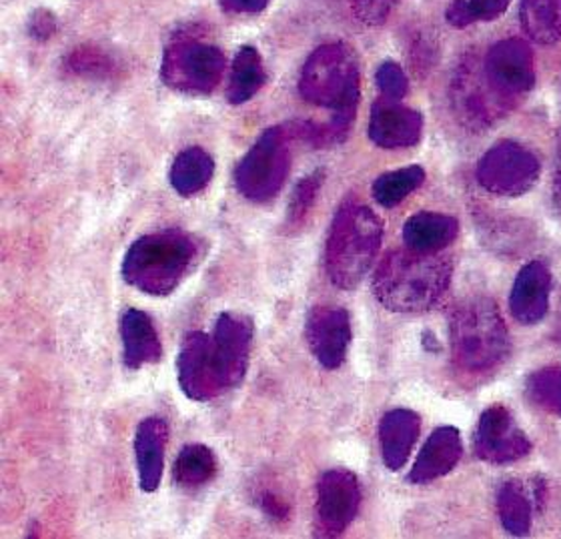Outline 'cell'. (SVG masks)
Instances as JSON below:
<instances>
[{
    "label": "cell",
    "mask_w": 561,
    "mask_h": 539,
    "mask_svg": "<svg viewBox=\"0 0 561 539\" xmlns=\"http://www.w3.org/2000/svg\"><path fill=\"white\" fill-rule=\"evenodd\" d=\"M299 93L307 103L329 108L333 117L325 127L311 130L317 142H340L355 118L359 103V67L350 47L323 45L305 62Z\"/></svg>",
    "instance_id": "cell-1"
},
{
    "label": "cell",
    "mask_w": 561,
    "mask_h": 539,
    "mask_svg": "<svg viewBox=\"0 0 561 539\" xmlns=\"http://www.w3.org/2000/svg\"><path fill=\"white\" fill-rule=\"evenodd\" d=\"M451 265L435 253L393 251L375 271L374 294L381 306L398 313H420L444 297Z\"/></svg>",
    "instance_id": "cell-2"
},
{
    "label": "cell",
    "mask_w": 561,
    "mask_h": 539,
    "mask_svg": "<svg viewBox=\"0 0 561 539\" xmlns=\"http://www.w3.org/2000/svg\"><path fill=\"white\" fill-rule=\"evenodd\" d=\"M197 255L193 237L179 229L145 234L123 259V279L140 294L164 297L173 294Z\"/></svg>",
    "instance_id": "cell-3"
},
{
    "label": "cell",
    "mask_w": 561,
    "mask_h": 539,
    "mask_svg": "<svg viewBox=\"0 0 561 539\" xmlns=\"http://www.w3.org/2000/svg\"><path fill=\"white\" fill-rule=\"evenodd\" d=\"M383 241V225L363 205L343 207L331 225L325 270L340 289H355L371 270Z\"/></svg>",
    "instance_id": "cell-4"
},
{
    "label": "cell",
    "mask_w": 561,
    "mask_h": 539,
    "mask_svg": "<svg viewBox=\"0 0 561 539\" xmlns=\"http://www.w3.org/2000/svg\"><path fill=\"white\" fill-rule=\"evenodd\" d=\"M449 333L456 364L471 374L495 367L510 347L502 313L485 297L469 299L457 307Z\"/></svg>",
    "instance_id": "cell-5"
},
{
    "label": "cell",
    "mask_w": 561,
    "mask_h": 539,
    "mask_svg": "<svg viewBox=\"0 0 561 539\" xmlns=\"http://www.w3.org/2000/svg\"><path fill=\"white\" fill-rule=\"evenodd\" d=\"M291 153L280 127L263 130L234 171L237 191L253 203H267L279 193L289 175Z\"/></svg>",
    "instance_id": "cell-6"
},
{
    "label": "cell",
    "mask_w": 561,
    "mask_h": 539,
    "mask_svg": "<svg viewBox=\"0 0 561 539\" xmlns=\"http://www.w3.org/2000/svg\"><path fill=\"white\" fill-rule=\"evenodd\" d=\"M227 59L221 48L193 38H179L164 48L163 82L176 93L209 94L219 87Z\"/></svg>",
    "instance_id": "cell-7"
},
{
    "label": "cell",
    "mask_w": 561,
    "mask_h": 539,
    "mask_svg": "<svg viewBox=\"0 0 561 539\" xmlns=\"http://www.w3.org/2000/svg\"><path fill=\"white\" fill-rule=\"evenodd\" d=\"M538 157L517 142H497L478 164L481 187L502 197L524 195L538 183Z\"/></svg>",
    "instance_id": "cell-8"
},
{
    "label": "cell",
    "mask_w": 561,
    "mask_h": 539,
    "mask_svg": "<svg viewBox=\"0 0 561 539\" xmlns=\"http://www.w3.org/2000/svg\"><path fill=\"white\" fill-rule=\"evenodd\" d=\"M176 376L183 393L193 401H210L229 389L213 335L203 331L188 333L176 357Z\"/></svg>",
    "instance_id": "cell-9"
},
{
    "label": "cell",
    "mask_w": 561,
    "mask_h": 539,
    "mask_svg": "<svg viewBox=\"0 0 561 539\" xmlns=\"http://www.w3.org/2000/svg\"><path fill=\"white\" fill-rule=\"evenodd\" d=\"M457 115L473 129H485L514 105L491 84L483 65L466 60L454 81Z\"/></svg>",
    "instance_id": "cell-10"
},
{
    "label": "cell",
    "mask_w": 561,
    "mask_h": 539,
    "mask_svg": "<svg viewBox=\"0 0 561 539\" xmlns=\"http://www.w3.org/2000/svg\"><path fill=\"white\" fill-rule=\"evenodd\" d=\"M362 485L347 469H329L317 485V529L321 536L335 538L350 528L359 514Z\"/></svg>",
    "instance_id": "cell-11"
},
{
    "label": "cell",
    "mask_w": 561,
    "mask_h": 539,
    "mask_svg": "<svg viewBox=\"0 0 561 539\" xmlns=\"http://www.w3.org/2000/svg\"><path fill=\"white\" fill-rule=\"evenodd\" d=\"M483 69L491 84L512 103L529 93L536 82L534 53L522 38H505L493 45L483 60Z\"/></svg>",
    "instance_id": "cell-12"
},
{
    "label": "cell",
    "mask_w": 561,
    "mask_h": 539,
    "mask_svg": "<svg viewBox=\"0 0 561 539\" xmlns=\"http://www.w3.org/2000/svg\"><path fill=\"white\" fill-rule=\"evenodd\" d=\"M529 449V439L503 405H491L481 413L476 434L478 458L490 463H512L526 458Z\"/></svg>",
    "instance_id": "cell-13"
},
{
    "label": "cell",
    "mask_w": 561,
    "mask_h": 539,
    "mask_svg": "<svg viewBox=\"0 0 561 539\" xmlns=\"http://www.w3.org/2000/svg\"><path fill=\"white\" fill-rule=\"evenodd\" d=\"M305 337L325 369H337L350 352L351 319L347 309L335 306L316 307L305 323Z\"/></svg>",
    "instance_id": "cell-14"
},
{
    "label": "cell",
    "mask_w": 561,
    "mask_h": 539,
    "mask_svg": "<svg viewBox=\"0 0 561 539\" xmlns=\"http://www.w3.org/2000/svg\"><path fill=\"white\" fill-rule=\"evenodd\" d=\"M253 337H255L253 319L243 313L227 311L221 313L215 323L213 345L229 389H233L245 379L251 349H253Z\"/></svg>",
    "instance_id": "cell-15"
},
{
    "label": "cell",
    "mask_w": 561,
    "mask_h": 539,
    "mask_svg": "<svg viewBox=\"0 0 561 539\" xmlns=\"http://www.w3.org/2000/svg\"><path fill=\"white\" fill-rule=\"evenodd\" d=\"M423 118L398 101H379L369 121V139L381 149H408L421 139Z\"/></svg>",
    "instance_id": "cell-16"
},
{
    "label": "cell",
    "mask_w": 561,
    "mask_h": 539,
    "mask_svg": "<svg viewBox=\"0 0 561 539\" xmlns=\"http://www.w3.org/2000/svg\"><path fill=\"white\" fill-rule=\"evenodd\" d=\"M551 275L546 263L531 261L519 271L510 295V309L515 321L534 325L541 321L550 307Z\"/></svg>",
    "instance_id": "cell-17"
},
{
    "label": "cell",
    "mask_w": 561,
    "mask_h": 539,
    "mask_svg": "<svg viewBox=\"0 0 561 539\" xmlns=\"http://www.w3.org/2000/svg\"><path fill=\"white\" fill-rule=\"evenodd\" d=\"M463 446H461V435L456 427H439L435 429L425 446L421 447L420 456L415 459L411 468L410 481L415 485L430 483L433 480H439L447 475L451 469L456 468L457 461L461 459Z\"/></svg>",
    "instance_id": "cell-18"
},
{
    "label": "cell",
    "mask_w": 561,
    "mask_h": 539,
    "mask_svg": "<svg viewBox=\"0 0 561 539\" xmlns=\"http://www.w3.org/2000/svg\"><path fill=\"white\" fill-rule=\"evenodd\" d=\"M123 362L130 371L157 364L163 357V345L151 317L139 309H127L121 317Z\"/></svg>",
    "instance_id": "cell-19"
},
{
    "label": "cell",
    "mask_w": 561,
    "mask_h": 539,
    "mask_svg": "<svg viewBox=\"0 0 561 539\" xmlns=\"http://www.w3.org/2000/svg\"><path fill=\"white\" fill-rule=\"evenodd\" d=\"M167 439L169 427L161 417H147L139 423L135 434V458L140 490L145 493H152L161 485Z\"/></svg>",
    "instance_id": "cell-20"
},
{
    "label": "cell",
    "mask_w": 561,
    "mask_h": 539,
    "mask_svg": "<svg viewBox=\"0 0 561 539\" xmlns=\"http://www.w3.org/2000/svg\"><path fill=\"white\" fill-rule=\"evenodd\" d=\"M420 435V415L411 410H391L379 423L383 463L391 471L405 466Z\"/></svg>",
    "instance_id": "cell-21"
},
{
    "label": "cell",
    "mask_w": 561,
    "mask_h": 539,
    "mask_svg": "<svg viewBox=\"0 0 561 539\" xmlns=\"http://www.w3.org/2000/svg\"><path fill=\"white\" fill-rule=\"evenodd\" d=\"M459 225L442 213H417L403 227V241L411 251L437 253L456 241Z\"/></svg>",
    "instance_id": "cell-22"
},
{
    "label": "cell",
    "mask_w": 561,
    "mask_h": 539,
    "mask_svg": "<svg viewBox=\"0 0 561 539\" xmlns=\"http://www.w3.org/2000/svg\"><path fill=\"white\" fill-rule=\"evenodd\" d=\"M213 175H215L213 157L201 147H188L176 154L169 179H171V187L175 188V193L181 197H193V195H199L201 191L209 185Z\"/></svg>",
    "instance_id": "cell-23"
},
{
    "label": "cell",
    "mask_w": 561,
    "mask_h": 539,
    "mask_svg": "<svg viewBox=\"0 0 561 539\" xmlns=\"http://www.w3.org/2000/svg\"><path fill=\"white\" fill-rule=\"evenodd\" d=\"M265 82H267V72L257 48H239L231 67L227 101L231 105H243L263 89Z\"/></svg>",
    "instance_id": "cell-24"
},
{
    "label": "cell",
    "mask_w": 561,
    "mask_h": 539,
    "mask_svg": "<svg viewBox=\"0 0 561 539\" xmlns=\"http://www.w3.org/2000/svg\"><path fill=\"white\" fill-rule=\"evenodd\" d=\"M217 469L219 463L209 447L193 444L179 451L173 468V480L181 490L197 492L213 481L217 475Z\"/></svg>",
    "instance_id": "cell-25"
},
{
    "label": "cell",
    "mask_w": 561,
    "mask_h": 539,
    "mask_svg": "<svg viewBox=\"0 0 561 539\" xmlns=\"http://www.w3.org/2000/svg\"><path fill=\"white\" fill-rule=\"evenodd\" d=\"M522 26L538 45H556L561 38V0H522Z\"/></svg>",
    "instance_id": "cell-26"
},
{
    "label": "cell",
    "mask_w": 561,
    "mask_h": 539,
    "mask_svg": "<svg viewBox=\"0 0 561 539\" xmlns=\"http://www.w3.org/2000/svg\"><path fill=\"white\" fill-rule=\"evenodd\" d=\"M497 509L503 528L512 536H526L531 529V502L519 481H507L497 493Z\"/></svg>",
    "instance_id": "cell-27"
},
{
    "label": "cell",
    "mask_w": 561,
    "mask_h": 539,
    "mask_svg": "<svg viewBox=\"0 0 561 539\" xmlns=\"http://www.w3.org/2000/svg\"><path fill=\"white\" fill-rule=\"evenodd\" d=\"M423 181H425V171L417 164L391 171L375 181L374 199L386 209L398 207L399 203H403L415 188L423 185Z\"/></svg>",
    "instance_id": "cell-28"
},
{
    "label": "cell",
    "mask_w": 561,
    "mask_h": 539,
    "mask_svg": "<svg viewBox=\"0 0 561 539\" xmlns=\"http://www.w3.org/2000/svg\"><path fill=\"white\" fill-rule=\"evenodd\" d=\"M512 0H454L445 11L447 23L466 28L473 23H490L507 11Z\"/></svg>",
    "instance_id": "cell-29"
},
{
    "label": "cell",
    "mask_w": 561,
    "mask_h": 539,
    "mask_svg": "<svg viewBox=\"0 0 561 539\" xmlns=\"http://www.w3.org/2000/svg\"><path fill=\"white\" fill-rule=\"evenodd\" d=\"M527 391L543 410L561 415V367H546L536 371L527 381Z\"/></svg>",
    "instance_id": "cell-30"
},
{
    "label": "cell",
    "mask_w": 561,
    "mask_h": 539,
    "mask_svg": "<svg viewBox=\"0 0 561 539\" xmlns=\"http://www.w3.org/2000/svg\"><path fill=\"white\" fill-rule=\"evenodd\" d=\"M323 183L321 173L305 176L299 181V185L293 191L291 200H289V219L291 223H301L305 215L313 207L317 199V193Z\"/></svg>",
    "instance_id": "cell-31"
},
{
    "label": "cell",
    "mask_w": 561,
    "mask_h": 539,
    "mask_svg": "<svg viewBox=\"0 0 561 539\" xmlns=\"http://www.w3.org/2000/svg\"><path fill=\"white\" fill-rule=\"evenodd\" d=\"M111 67L113 62L99 48H75L69 57V69L77 74L103 77L106 72H111Z\"/></svg>",
    "instance_id": "cell-32"
},
{
    "label": "cell",
    "mask_w": 561,
    "mask_h": 539,
    "mask_svg": "<svg viewBox=\"0 0 561 539\" xmlns=\"http://www.w3.org/2000/svg\"><path fill=\"white\" fill-rule=\"evenodd\" d=\"M375 81H377V87H379V91H381L383 99H387V101L403 99L405 93H408V89H410V82H408L405 72L399 67L398 62H391V60L383 62L377 69Z\"/></svg>",
    "instance_id": "cell-33"
},
{
    "label": "cell",
    "mask_w": 561,
    "mask_h": 539,
    "mask_svg": "<svg viewBox=\"0 0 561 539\" xmlns=\"http://www.w3.org/2000/svg\"><path fill=\"white\" fill-rule=\"evenodd\" d=\"M398 0H353L355 16L367 26H379L386 23Z\"/></svg>",
    "instance_id": "cell-34"
},
{
    "label": "cell",
    "mask_w": 561,
    "mask_h": 539,
    "mask_svg": "<svg viewBox=\"0 0 561 539\" xmlns=\"http://www.w3.org/2000/svg\"><path fill=\"white\" fill-rule=\"evenodd\" d=\"M57 28H59L57 14L48 9H36L28 19V33L36 41H48L57 33Z\"/></svg>",
    "instance_id": "cell-35"
},
{
    "label": "cell",
    "mask_w": 561,
    "mask_h": 539,
    "mask_svg": "<svg viewBox=\"0 0 561 539\" xmlns=\"http://www.w3.org/2000/svg\"><path fill=\"white\" fill-rule=\"evenodd\" d=\"M271 0H221L225 11L234 14H259L270 7Z\"/></svg>",
    "instance_id": "cell-36"
},
{
    "label": "cell",
    "mask_w": 561,
    "mask_h": 539,
    "mask_svg": "<svg viewBox=\"0 0 561 539\" xmlns=\"http://www.w3.org/2000/svg\"><path fill=\"white\" fill-rule=\"evenodd\" d=\"M553 193H556L558 207L561 209V139L560 147H558V163H556V183H553Z\"/></svg>",
    "instance_id": "cell-37"
}]
</instances>
